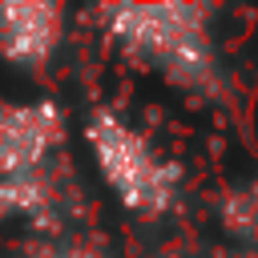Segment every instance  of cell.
Segmentation results:
<instances>
[{
    "instance_id": "cell-1",
    "label": "cell",
    "mask_w": 258,
    "mask_h": 258,
    "mask_svg": "<svg viewBox=\"0 0 258 258\" xmlns=\"http://www.w3.org/2000/svg\"><path fill=\"white\" fill-rule=\"evenodd\" d=\"M105 40L133 69L157 77L165 89L214 101L226 85L218 48V8L194 0H145L97 8Z\"/></svg>"
},
{
    "instance_id": "cell-2",
    "label": "cell",
    "mask_w": 258,
    "mask_h": 258,
    "mask_svg": "<svg viewBox=\"0 0 258 258\" xmlns=\"http://www.w3.org/2000/svg\"><path fill=\"white\" fill-rule=\"evenodd\" d=\"M85 149L93 157L97 177L133 218L157 222L181 202V161L169 157L149 133L125 121L113 109H93L85 117Z\"/></svg>"
},
{
    "instance_id": "cell-3",
    "label": "cell",
    "mask_w": 258,
    "mask_h": 258,
    "mask_svg": "<svg viewBox=\"0 0 258 258\" xmlns=\"http://www.w3.org/2000/svg\"><path fill=\"white\" fill-rule=\"evenodd\" d=\"M69 137V117L52 97H0V177L52 169Z\"/></svg>"
},
{
    "instance_id": "cell-4",
    "label": "cell",
    "mask_w": 258,
    "mask_h": 258,
    "mask_svg": "<svg viewBox=\"0 0 258 258\" xmlns=\"http://www.w3.org/2000/svg\"><path fill=\"white\" fill-rule=\"evenodd\" d=\"M69 36V8L56 0H0V64L44 73Z\"/></svg>"
},
{
    "instance_id": "cell-5",
    "label": "cell",
    "mask_w": 258,
    "mask_h": 258,
    "mask_svg": "<svg viewBox=\"0 0 258 258\" xmlns=\"http://www.w3.org/2000/svg\"><path fill=\"white\" fill-rule=\"evenodd\" d=\"M60 202L64 189L52 177V169L0 177V222H28L40 238H48L60 230Z\"/></svg>"
},
{
    "instance_id": "cell-6",
    "label": "cell",
    "mask_w": 258,
    "mask_h": 258,
    "mask_svg": "<svg viewBox=\"0 0 258 258\" xmlns=\"http://www.w3.org/2000/svg\"><path fill=\"white\" fill-rule=\"evenodd\" d=\"M222 218L238 238H258V185L230 194L226 206H222Z\"/></svg>"
},
{
    "instance_id": "cell-7",
    "label": "cell",
    "mask_w": 258,
    "mask_h": 258,
    "mask_svg": "<svg viewBox=\"0 0 258 258\" xmlns=\"http://www.w3.org/2000/svg\"><path fill=\"white\" fill-rule=\"evenodd\" d=\"M24 258H101V250H97L93 242H85V238L48 234V238H36Z\"/></svg>"
}]
</instances>
